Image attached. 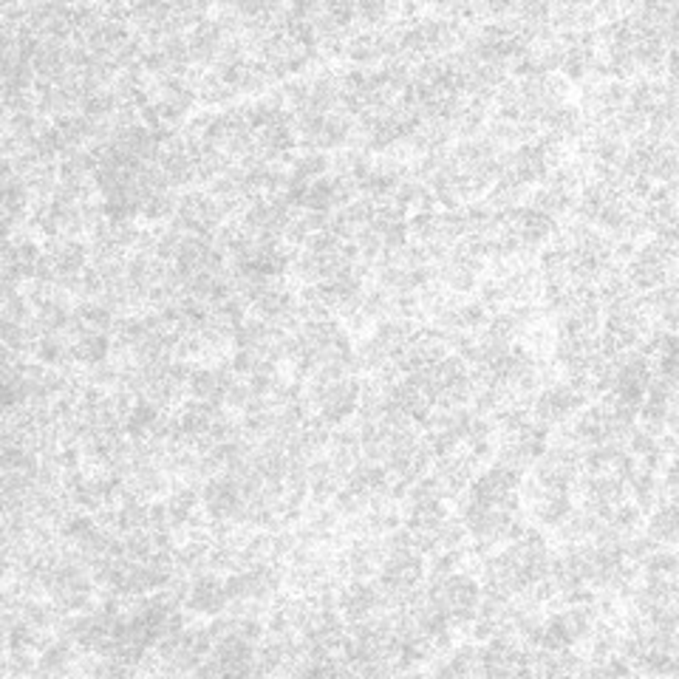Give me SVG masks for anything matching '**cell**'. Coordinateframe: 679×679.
Segmentation results:
<instances>
[{
  "label": "cell",
  "mask_w": 679,
  "mask_h": 679,
  "mask_svg": "<svg viewBox=\"0 0 679 679\" xmlns=\"http://www.w3.org/2000/svg\"><path fill=\"white\" fill-rule=\"evenodd\" d=\"M187 606L193 611H201V614H224L227 606H229V598H227V589H224V580L218 578V572H198L193 575V589H190V600Z\"/></svg>",
  "instance_id": "6da1fadb"
},
{
  "label": "cell",
  "mask_w": 679,
  "mask_h": 679,
  "mask_svg": "<svg viewBox=\"0 0 679 679\" xmlns=\"http://www.w3.org/2000/svg\"><path fill=\"white\" fill-rule=\"evenodd\" d=\"M345 54L351 57L357 66H374V63H386V43H382V32L379 28H363V32H357L348 46H345Z\"/></svg>",
  "instance_id": "7a4b0ae2"
},
{
  "label": "cell",
  "mask_w": 679,
  "mask_h": 679,
  "mask_svg": "<svg viewBox=\"0 0 679 679\" xmlns=\"http://www.w3.org/2000/svg\"><path fill=\"white\" fill-rule=\"evenodd\" d=\"M569 513H572L569 493H564V490H546L544 487V493L533 501V515L546 526H557Z\"/></svg>",
  "instance_id": "3957f363"
},
{
  "label": "cell",
  "mask_w": 679,
  "mask_h": 679,
  "mask_svg": "<svg viewBox=\"0 0 679 679\" xmlns=\"http://www.w3.org/2000/svg\"><path fill=\"white\" fill-rule=\"evenodd\" d=\"M529 207H536V210H541L549 218H555V216H564V213L572 210V207H575V193L567 190V187H560V185H555V182H549L546 187H541L538 193H533V204H529Z\"/></svg>",
  "instance_id": "277c9868"
},
{
  "label": "cell",
  "mask_w": 679,
  "mask_h": 679,
  "mask_svg": "<svg viewBox=\"0 0 679 679\" xmlns=\"http://www.w3.org/2000/svg\"><path fill=\"white\" fill-rule=\"evenodd\" d=\"M648 536L657 544H679V504H663L652 513Z\"/></svg>",
  "instance_id": "5b68a950"
},
{
  "label": "cell",
  "mask_w": 679,
  "mask_h": 679,
  "mask_svg": "<svg viewBox=\"0 0 679 679\" xmlns=\"http://www.w3.org/2000/svg\"><path fill=\"white\" fill-rule=\"evenodd\" d=\"M71 351H74V360L77 363H85V366L102 363V360H108V354H111V337L102 334V332H85L71 345Z\"/></svg>",
  "instance_id": "8992f818"
},
{
  "label": "cell",
  "mask_w": 679,
  "mask_h": 679,
  "mask_svg": "<svg viewBox=\"0 0 679 679\" xmlns=\"http://www.w3.org/2000/svg\"><path fill=\"white\" fill-rule=\"evenodd\" d=\"M575 640L564 623V617L560 614H552L546 623L541 626V634H538V645L536 648H546V652H564V648H569Z\"/></svg>",
  "instance_id": "52a82bcc"
},
{
  "label": "cell",
  "mask_w": 679,
  "mask_h": 679,
  "mask_svg": "<svg viewBox=\"0 0 679 679\" xmlns=\"http://www.w3.org/2000/svg\"><path fill=\"white\" fill-rule=\"evenodd\" d=\"M504 301H510L504 281H487V283H482V301L479 303L487 306V312L501 309V306H504Z\"/></svg>",
  "instance_id": "ba28073f"
}]
</instances>
